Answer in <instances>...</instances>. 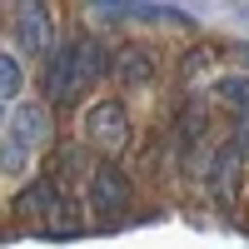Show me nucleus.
I'll return each mask as SVG.
<instances>
[{"instance_id":"10","label":"nucleus","mask_w":249,"mask_h":249,"mask_svg":"<svg viewBox=\"0 0 249 249\" xmlns=\"http://www.w3.org/2000/svg\"><path fill=\"white\" fill-rule=\"evenodd\" d=\"M214 95H219L230 110L249 115V75H219V80H214Z\"/></svg>"},{"instance_id":"8","label":"nucleus","mask_w":249,"mask_h":249,"mask_svg":"<svg viewBox=\"0 0 249 249\" xmlns=\"http://www.w3.org/2000/svg\"><path fill=\"white\" fill-rule=\"evenodd\" d=\"M15 210H20V214H45V219H55V214H60V184H55V179L25 184L20 199H15Z\"/></svg>"},{"instance_id":"9","label":"nucleus","mask_w":249,"mask_h":249,"mask_svg":"<svg viewBox=\"0 0 249 249\" xmlns=\"http://www.w3.org/2000/svg\"><path fill=\"white\" fill-rule=\"evenodd\" d=\"M20 90H25V65H20L10 50H0V105L20 100Z\"/></svg>"},{"instance_id":"6","label":"nucleus","mask_w":249,"mask_h":249,"mask_svg":"<svg viewBox=\"0 0 249 249\" xmlns=\"http://www.w3.org/2000/svg\"><path fill=\"white\" fill-rule=\"evenodd\" d=\"M110 70H115V80L124 90H150L160 80V55H155V45H144V40H130V45L115 50Z\"/></svg>"},{"instance_id":"3","label":"nucleus","mask_w":249,"mask_h":249,"mask_svg":"<svg viewBox=\"0 0 249 249\" xmlns=\"http://www.w3.org/2000/svg\"><path fill=\"white\" fill-rule=\"evenodd\" d=\"M85 140H95L100 150L120 155L124 144H130V110H124L120 100H95L85 110Z\"/></svg>"},{"instance_id":"5","label":"nucleus","mask_w":249,"mask_h":249,"mask_svg":"<svg viewBox=\"0 0 249 249\" xmlns=\"http://www.w3.org/2000/svg\"><path fill=\"white\" fill-rule=\"evenodd\" d=\"M130 199H135V184H130V175H124V170L100 164V170L90 175V210H95V214L115 219V214L130 210Z\"/></svg>"},{"instance_id":"11","label":"nucleus","mask_w":249,"mask_h":249,"mask_svg":"<svg viewBox=\"0 0 249 249\" xmlns=\"http://www.w3.org/2000/svg\"><path fill=\"white\" fill-rule=\"evenodd\" d=\"M25 170H30V150H25L20 140L0 135V175H5V179H20Z\"/></svg>"},{"instance_id":"1","label":"nucleus","mask_w":249,"mask_h":249,"mask_svg":"<svg viewBox=\"0 0 249 249\" xmlns=\"http://www.w3.org/2000/svg\"><path fill=\"white\" fill-rule=\"evenodd\" d=\"M110 70V50L95 35H75L70 45H55L50 65H45V95L50 105H75L85 90H95Z\"/></svg>"},{"instance_id":"2","label":"nucleus","mask_w":249,"mask_h":249,"mask_svg":"<svg viewBox=\"0 0 249 249\" xmlns=\"http://www.w3.org/2000/svg\"><path fill=\"white\" fill-rule=\"evenodd\" d=\"M239 179H244V150L234 140H224L219 150L210 155V170H204V184H210L214 210H224V214L239 210Z\"/></svg>"},{"instance_id":"7","label":"nucleus","mask_w":249,"mask_h":249,"mask_svg":"<svg viewBox=\"0 0 249 249\" xmlns=\"http://www.w3.org/2000/svg\"><path fill=\"white\" fill-rule=\"evenodd\" d=\"M5 135L20 140L35 155L40 144H50V105H40V100H20L15 115H10V124H5Z\"/></svg>"},{"instance_id":"13","label":"nucleus","mask_w":249,"mask_h":249,"mask_svg":"<svg viewBox=\"0 0 249 249\" xmlns=\"http://www.w3.org/2000/svg\"><path fill=\"white\" fill-rule=\"evenodd\" d=\"M5 124H10V120H5V105H0V135H5Z\"/></svg>"},{"instance_id":"12","label":"nucleus","mask_w":249,"mask_h":249,"mask_svg":"<svg viewBox=\"0 0 249 249\" xmlns=\"http://www.w3.org/2000/svg\"><path fill=\"white\" fill-rule=\"evenodd\" d=\"M234 144H239V150H244V155H249V115H244V120H239V135H234Z\"/></svg>"},{"instance_id":"4","label":"nucleus","mask_w":249,"mask_h":249,"mask_svg":"<svg viewBox=\"0 0 249 249\" xmlns=\"http://www.w3.org/2000/svg\"><path fill=\"white\" fill-rule=\"evenodd\" d=\"M15 50H25V55H55V15H50V5L30 0V5L15 10Z\"/></svg>"}]
</instances>
